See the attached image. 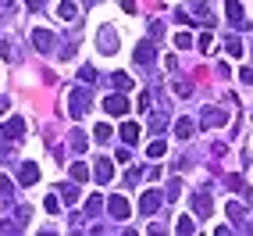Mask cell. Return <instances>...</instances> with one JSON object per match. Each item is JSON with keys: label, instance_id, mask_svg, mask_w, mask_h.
I'll use <instances>...</instances> for the list:
<instances>
[{"label": "cell", "instance_id": "cell-1", "mask_svg": "<svg viewBox=\"0 0 253 236\" xmlns=\"http://www.w3.org/2000/svg\"><path fill=\"white\" fill-rule=\"evenodd\" d=\"M64 104H68L72 118H82V115H89V93L86 90H72L68 97H64Z\"/></svg>", "mask_w": 253, "mask_h": 236}, {"label": "cell", "instance_id": "cell-2", "mask_svg": "<svg viewBox=\"0 0 253 236\" xmlns=\"http://www.w3.org/2000/svg\"><path fill=\"white\" fill-rule=\"evenodd\" d=\"M225 14H228V22H232L235 29H246V25H250V22H246V11H243L239 0H228V4H225Z\"/></svg>", "mask_w": 253, "mask_h": 236}, {"label": "cell", "instance_id": "cell-3", "mask_svg": "<svg viewBox=\"0 0 253 236\" xmlns=\"http://www.w3.org/2000/svg\"><path fill=\"white\" fill-rule=\"evenodd\" d=\"M193 211H196L200 218H211V211H214V200H211V193L196 190V193H193Z\"/></svg>", "mask_w": 253, "mask_h": 236}, {"label": "cell", "instance_id": "cell-4", "mask_svg": "<svg viewBox=\"0 0 253 236\" xmlns=\"http://www.w3.org/2000/svg\"><path fill=\"white\" fill-rule=\"evenodd\" d=\"M0 136H4L7 143H11V140H22V136H25V122H22V118H7L4 129H0Z\"/></svg>", "mask_w": 253, "mask_h": 236}, {"label": "cell", "instance_id": "cell-5", "mask_svg": "<svg viewBox=\"0 0 253 236\" xmlns=\"http://www.w3.org/2000/svg\"><path fill=\"white\" fill-rule=\"evenodd\" d=\"M104 111H107V115H118V118H122V115H128V100H125L122 93H111V97L104 100Z\"/></svg>", "mask_w": 253, "mask_h": 236}, {"label": "cell", "instance_id": "cell-6", "mask_svg": "<svg viewBox=\"0 0 253 236\" xmlns=\"http://www.w3.org/2000/svg\"><path fill=\"white\" fill-rule=\"evenodd\" d=\"M107 211H111L114 218H122V222H125V218H128V211H132V208H128V200H125L122 193H114V197L107 200Z\"/></svg>", "mask_w": 253, "mask_h": 236}, {"label": "cell", "instance_id": "cell-7", "mask_svg": "<svg viewBox=\"0 0 253 236\" xmlns=\"http://www.w3.org/2000/svg\"><path fill=\"white\" fill-rule=\"evenodd\" d=\"M32 47H36L40 54H46V50L54 47V32H50V29H36V32H32Z\"/></svg>", "mask_w": 253, "mask_h": 236}, {"label": "cell", "instance_id": "cell-8", "mask_svg": "<svg viewBox=\"0 0 253 236\" xmlns=\"http://www.w3.org/2000/svg\"><path fill=\"white\" fill-rule=\"evenodd\" d=\"M36 179H40V165H36V161H25V165L18 168V182H22V186H32Z\"/></svg>", "mask_w": 253, "mask_h": 236}, {"label": "cell", "instance_id": "cell-9", "mask_svg": "<svg viewBox=\"0 0 253 236\" xmlns=\"http://www.w3.org/2000/svg\"><path fill=\"white\" fill-rule=\"evenodd\" d=\"M100 50H104V54H114V50H118V32L111 25L100 29Z\"/></svg>", "mask_w": 253, "mask_h": 236}, {"label": "cell", "instance_id": "cell-10", "mask_svg": "<svg viewBox=\"0 0 253 236\" xmlns=\"http://www.w3.org/2000/svg\"><path fill=\"white\" fill-rule=\"evenodd\" d=\"M200 122H204L207 129H217V125H225V122H228V115H225V111H217V108H207Z\"/></svg>", "mask_w": 253, "mask_h": 236}, {"label": "cell", "instance_id": "cell-11", "mask_svg": "<svg viewBox=\"0 0 253 236\" xmlns=\"http://www.w3.org/2000/svg\"><path fill=\"white\" fill-rule=\"evenodd\" d=\"M157 208H161V193H157V190H146L143 200H139V211H143V215H154Z\"/></svg>", "mask_w": 253, "mask_h": 236}, {"label": "cell", "instance_id": "cell-12", "mask_svg": "<svg viewBox=\"0 0 253 236\" xmlns=\"http://www.w3.org/2000/svg\"><path fill=\"white\" fill-rule=\"evenodd\" d=\"M93 176H96V182H111V176H114L111 158H100V161H96V168H93Z\"/></svg>", "mask_w": 253, "mask_h": 236}, {"label": "cell", "instance_id": "cell-13", "mask_svg": "<svg viewBox=\"0 0 253 236\" xmlns=\"http://www.w3.org/2000/svg\"><path fill=\"white\" fill-rule=\"evenodd\" d=\"M57 14H61V22H75V18H79V7L72 4V0H61V7H57Z\"/></svg>", "mask_w": 253, "mask_h": 236}, {"label": "cell", "instance_id": "cell-14", "mask_svg": "<svg viewBox=\"0 0 253 236\" xmlns=\"http://www.w3.org/2000/svg\"><path fill=\"white\" fill-rule=\"evenodd\" d=\"M122 140H125L128 147L139 143V125H136V122H125V125H122Z\"/></svg>", "mask_w": 253, "mask_h": 236}, {"label": "cell", "instance_id": "cell-15", "mask_svg": "<svg viewBox=\"0 0 253 236\" xmlns=\"http://www.w3.org/2000/svg\"><path fill=\"white\" fill-rule=\"evenodd\" d=\"M193 129H196V125L189 122V118H178V122H175V136H178V140H189Z\"/></svg>", "mask_w": 253, "mask_h": 236}, {"label": "cell", "instance_id": "cell-16", "mask_svg": "<svg viewBox=\"0 0 253 236\" xmlns=\"http://www.w3.org/2000/svg\"><path fill=\"white\" fill-rule=\"evenodd\" d=\"M154 54H157V50L150 47V43H139V50H136V61H139V64H150V61H154Z\"/></svg>", "mask_w": 253, "mask_h": 236}, {"label": "cell", "instance_id": "cell-17", "mask_svg": "<svg viewBox=\"0 0 253 236\" xmlns=\"http://www.w3.org/2000/svg\"><path fill=\"white\" fill-rule=\"evenodd\" d=\"M164 150H168V143H164V140H150L146 154H150V158H164Z\"/></svg>", "mask_w": 253, "mask_h": 236}, {"label": "cell", "instance_id": "cell-18", "mask_svg": "<svg viewBox=\"0 0 253 236\" xmlns=\"http://www.w3.org/2000/svg\"><path fill=\"white\" fill-rule=\"evenodd\" d=\"M72 179H75V182H86V179H89V168L82 165V161H75V165H72Z\"/></svg>", "mask_w": 253, "mask_h": 236}, {"label": "cell", "instance_id": "cell-19", "mask_svg": "<svg viewBox=\"0 0 253 236\" xmlns=\"http://www.w3.org/2000/svg\"><path fill=\"white\" fill-rule=\"evenodd\" d=\"M86 147H89V140H86V136H82V132L75 129V132H72V150H75V154H82Z\"/></svg>", "mask_w": 253, "mask_h": 236}, {"label": "cell", "instance_id": "cell-20", "mask_svg": "<svg viewBox=\"0 0 253 236\" xmlns=\"http://www.w3.org/2000/svg\"><path fill=\"white\" fill-rule=\"evenodd\" d=\"M243 215H246V208L239 204V200H232V204H228V218H232L235 226H239V218H243Z\"/></svg>", "mask_w": 253, "mask_h": 236}, {"label": "cell", "instance_id": "cell-21", "mask_svg": "<svg viewBox=\"0 0 253 236\" xmlns=\"http://www.w3.org/2000/svg\"><path fill=\"white\" fill-rule=\"evenodd\" d=\"M225 47H228V54H232V58H243V43H239V36H228Z\"/></svg>", "mask_w": 253, "mask_h": 236}, {"label": "cell", "instance_id": "cell-22", "mask_svg": "<svg viewBox=\"0 0 253 236\" xmlns=\"http://www.w3.org/2000/svg\"><path fill=\"white\" fill-rule=\"evenodd\" d=\"M111 132H114V129H111V125H104V122H100V125H96V129H93V136H96V140H100V143H107V140H111Z\"/></svg>", "mask_w": 253, "mask_h": 236}, {"label": "cell", "instance_id": "cell-23", "mask_svg": "<svg viewBox=\"0 0 253 236\" xmlns=\"http://www.w3.org/2000/svg\"><path fill=\"white\" fill-rule=\"evenodd\" d=\"M114 90H132V79H128L125 72H118V75H114Z\"/></svg>", "mask_w": 253, "mask_h": 236}, {"label": "cell", "instance_id": "cell-24", "mask_svg": "<svg viewBox=\"0 0 253 236\" xmlns=\"http://www.w3.org/2000/svg\"><path fill=\"white\" fill-rule=\"evenodd\" d=\"M200 50H204V54H214V36H211V32L200 36Z\"/></svg>", "mask_w": 253, "mask_h": 236}, {"label": "cell", "instance_id": "cell-25", "mask_svg": "<svg viewBox=\"0 0 253 236\" xmlns=\"http://www.w3.org/2000/svg\"><path fill=\"white\" fill-rule=\"evenodd\" d=\"M175 229H178V233H185V236H189V233H193L196 226H193V218H178V222H175Z\"/></svg>", "mask_w": 253, "mask_h": 236}, {"label": "cell", "instance_id": "cell-26", "mask_svg": "<svg viewBox=\"0 0 253 236\" xmlns=\"http://www.w3.org/2000/svg\"><path fill=\"white\" fill-rule=\"evenodd\" d=\"M175 47H178V50L193 47V36H189V32H178V36H175Z\"/></svg>", "mask_w": 253, "mask_h": 236}, {"label": "cell", "instance_id": "cell-27", "mask_svg": "<svg viewBox=\"0 0 253 236\" xmlns=\"http://www.w3.org/2000/svg\"><path fill=\"white\" fill-rule=\"evenodd\" d=\"M61 197L68 200V204H75V200H79V190H75V186H61Z\"/></svg>", "mask_w": 253, "mask_h": 236}, {"label": "cell", "instance_id": "cell-28", "mask_svg": "<svg viewBox=\"0 0 253 236\" xmlns=\"http://www.w3.org/2000/svg\"><path fill=\"white\" fill-rule=\"evenodd\" d=\"M43 208H46L50 215H57V211H61V200H57V197H46V200H43Z\"/></svg>", "mask_w": 253, "mask_h": 236}, {"label": "cell", "instance_id": "cell-29", "mask_svg": "<svg viewBox=\"0 0 253 236\" xmlns=\"http://www.w3.org/2000/svg\"><path fill=\"white\" fill-rule=\"evenodd\" d=\"M171 90H175L178 97H189V93H193V86H189V82H171Z\"/></svg>", "mask_w": 253, "mask_h": 236}, {"label": "cell", "instance_id": "cell-30", "mask_svg": "<svg viewBox=\"0 0 253 236\" xmlns=\"http://www.w3.org/2000/svg\"><path fill=\"white\" fill-rule=\"evenodd\" d=\"M100 208H104V204H100V197H89V200H86V211H89V215H100Z\"/></svg>", "mask_w": 253, "mask_h": 236}, {"label": "cell", "instance_id": "cell-31", "mask_svg": "<svg viewBox=\"0 0 253 236\" xmlns=\"http://www.w3.org/2000/svg\"><path fill=\"white\" fill-rule=\"evenodd\" d=\"M193 11L196 14H207L211 11V0H193Z\"/></svg>", "mask_w": 253, "mask_h": 236}, {"label": "cell", "instance_id": "cell-32", "mask_svg": "<svg viewBox=\"0 0 253 236\" xmlns=\"http://www.w3.org/2000/svg\"><path fill=\"white\" fill-rule=\"evenodd\" d=\"M150 129L161 132V129H164V115H150Z\"/></svg>", "mask_w": 253, "mask_h": 236}, {"label": "cell", "instance_id": "cell-33", "mask_svg": "<svg viewBox=\"0 0 253 236\" xmlns=\"http://www.w3.org/2000/svg\"><path fill=\"white\" fill-rule=\"evenodd\" d=\"M79 79H82V82H93V79H96V72H93V68H89V64H86V68H82V72H79Z\"/></svg>", "mask_w": 253, "mask_h": 236}, {"label": "cell", "instance_id": "cell-34", "mask_svg": "<svg viewBox=\"0 0 253 236\" xmlns=\"http://www.w3.org/2000/svg\"><path fill=\"white\" fill-rule=\"evenodd\" d=\"M164 68H168V72H175V68H178V58H175V54H168V58H164Z\"/></svg>", "mask_w": 253, "mask_h": 236}, {"label": "cell", "instance_id": "cell-35", "mask_svg": "<svg viewBox=\"0 0 253 236\" xmlns=\"http://www.w3.org/2000/svg\"><path fill=\"white\" fill-rule=\"evenodd\" d=\"M7 193H11V179L0 176V197H7Z\"/></svg>", "mask_w": 253, "mask_h": 236}, {"label": "cell", "instance_id": "cell-36", "mask_svg": "<svg viewBox=\"0 0 253 236\" xmlns=\"http://www.w3.org/2000/svg\"><path fill=\"white\" fill-rule=\"evenodd\" d=\"M239 79L246 82V86H253V68H243V72H239Z\"/></svg>", "mask_w": 253, "mask_h": 236}, {"label": "cell", "instance_id": "cell-37", "mask_svg": "<svg viewBox=\"0 0 253 236\" xmlns=\"http://www.w3.org/2000/svg\"><path fill=\"white\" fill-rule=\"evenodd\" d=\"M0 58L11 61V43H4V40H0Z\"/></svg>", "mask_w": 253, "mask_h": 236}, {"label": "cell", "instance_id": "cell-38", "mask_svg": "<svg viewBox=\"0 0 253 236\" xmlns=\"http://www.w3.org/2000/svg\"><path fill=\"white\" fill-rule=\"evenodd\" d=\"M25 4H29V11H40V7L46 4V0H25Z\"/></svg>", "mask_w": 253, "mask_h": 236}, {"label": "cell", "instance_id": "cell-39", "mask_svg": "<svg viewBox=\"0 0 253 236\" xmlns=\"http://www.w3.org/2000/svg\"><path fill=\"white\" fill-rule=\"evenodd\" d=\"M122 7L125 11H136V0H122Z\"/></svg>", "mask_w": 253, "mask_h": 236}, {"label": "cell", "instance_id": "cell-40", "mask_svg": "<svg viewBox=\"0 0 253 236\" xmlns=\"http://www.w3.org/2000/svg\"><path fill=\"white\" fill-rule=\"evenodd\" d=\"M0 115H7V100L4 97H0Z\"/></svg>", "mask_w": 253, "mask_h": 236}, {"label": "cell", "instance_id": "cell-41", "mask_svg": "<svg viewBox=\"0 0 253 236\" xmlns=\"http://www.w3.org/2000/svg\"><path fill=\"white\" fill-rule=\"evenodd\" d=\"M0 7H11V0H0Z\"/></svg>", "mask_w": 253, "mask_h": 236}]
</instances>
